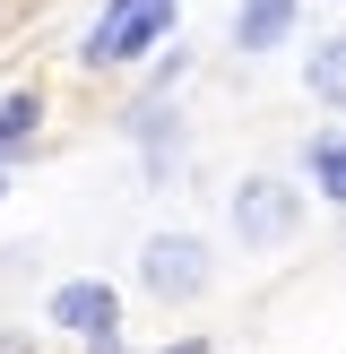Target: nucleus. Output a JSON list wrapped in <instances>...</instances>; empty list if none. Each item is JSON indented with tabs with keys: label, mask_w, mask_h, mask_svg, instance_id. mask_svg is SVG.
I'll use <instances>...</instances> for the list:
<instances>
[{
	"label": "nucleus",
	"mask_w": 346,
	"mask_h": 354,
	"mask_svg": "<svg viewBox=\"0 0 346 354\" xmlns=\"http://www.w3.org/2000/svg\"><path fill=\"white\" fill-rule=\"evenodd\" d=\"M173 26H182V9H173V0H138V9H121V17H95V35H86L78 61H86V69H130L138 52L173 44Z\"/></svg>",
	"instance_id": "nucleus-1"
},
{
	"label": "nucleus",
	"mask_w": 346,
	"mask_h": 354,
	"mask_svg": "<svg viewBox=\"0 0 346 354\" xmlns=\"http://www.w3.org/2000/svg\"><path fill=\"white\" fill-rule=\"evenodd\" d=\"M294 225H303V190H294V182L251 173V182L234 190V234H242V251H277V242H294Z\"/></svg>",
	"instance_id": "nucleus-2"
},
{
	"label": "nucleus",
	"mask_w": 346,
	"mask_h": 354,
	"mask_svg": "<svg viewBox=\"0 0 346 354\" xmlns=\"http://www.w3.org/2000/svg\"><path fill=\"white\" fill-rule=\"evenodd\" d=\"M138 286H147L156 303H199V294H208V242L199 234H147Z\"/></svg>",
	"instance_id": "nucleus-3"
},
{
	"label": "nucleus",
	"mask_w": 346,
	"mask_h": 354,
	"mask_svg": "<svg viewBox=\"0 0 346 354\" xmlns=\"http://www.w3.org/2000/svg\"><path fill=\"white\" fill-rule=\"evenodd\" d=\"M44 320H52V328H69V337H86V346H121V294H113V286H95V277H78V286L52 294Z\"/></svg>",
	"instance_id": "nucleus-4"
},
{
	"label": "nucleus",
	"mask_w": 346,
	"mask_h": 354,
	"mask_svg": "<svg viewBox=\"0 0 346 354\" xmlns=\"http://www.w3.org/2000/svg\"><path fill=\"white\" fill-rule=\"evenodd\" d=\"M35 138H44V86H9L0 95V165L35 156Z\"/></svg>",
	"instance_id": "nucleus-5"
},
{
	"label": "nucleus",
	"mask_w": 346,
	"mask_h": 354,
	"mask_svg": "<svg viewBox=\"0 0 346 354\" xmlns=\"http://www.w3.org/2000/svg\"><path fill=\"white\" fill-rule=\"evenodd\" d=\"M294 9L303 0H242L234 9V52H277L294 35Z\"/></svg>",
	"instance_id": "nucleus-6"
},
{
	"label": "nucleus",
	"mask_w": 346,
	"mask_h": 354,
	"mask_svg": "<svg viewBox=\"0 0 346 354\" xmlns=\"http://www.w3.org/2000/svg\"><path fill=\"white\" fill-rule=\"evenodd\" d=\"M303 86H311V104L346 113V35H320V44H311V61H303Z\"/></svg>",
	"instance_id": "nucleus-7"
},
{
	"label": "nucleus",
	"mask_w": 346,
	"mask_h": 354,
	"mask_svg": "<svg viewBox=\"0 0 346 354\" xmlns=\"http://www.w3.org/2000/svg\"><path fill=\"white\" fill-rule=\"evenodd\" d=\"M303 165H311V190H320L329 207H346V147H338V138H311Z\"/></svg>",
	"instance_id": "nucleus-8"
},
{
	"label": "nucleus",
	"mask_w": 346,
	"mask_h": 354,
	"mask_svg": "<svg viewBox=\"0 0 346 354\" xmlns=\"http://www.w3.org/2000/svg\"><path fill=\"white\" fill-rule=\"evenodd\" d=\"M165 354H208V337H182V346H165Z\"/></svg>",
	"instance_id": "nucleus-9"
},
{
	"label": "nucleus",
	"mask_w": 346,
	"mask_h": 354,
	"mask_svg": "<svg viewBox=\"0 0 346 354\" xmlns=\"http://www.w3.org/2000/svg\"><path fill=\"white\" fill-rule=\"evenodd\" d=\"M0 26H9V0H0Z\"/></svg>",
	"instance_id": "nucleus-10"
},
{
	"label": "nucleus",
	"mask_w": 346,
	"mask_h": 354,
	"mask_svg": "<svg viewBox=\"0 0 346 354\" xmlns=\"http://www.w3.org/2000/svg\"><path fill=\"white\" fill-rule=\"evenodd\" d=\"M338 147H346V138H338Z\"/></svg>",
	"instance_id": "nucleus-11"
}]
</instances>
